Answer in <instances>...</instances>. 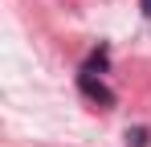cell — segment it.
<instances>
[{
    "label": "cell",
    "mask_w": 151,
    "mask_h": 147,
    "mask_svg": "<svg viewBox=\"0 0 151 147\" xmlns=\"http://www.w3.org/2000/svg\"><path fill=\"white\" fill-rule=\"evenodd\" d=\"M78 90H82V94L90 98V102H98L102 110H110V106H114V90H110V86H106V82H102V78H94V74H78Z\"/></svg>",
    "instance_id": "1"
},
{
    "label": "cell",
    "mask_w": 151,
    "mask_h": 147,
    "mask_svg": "<svg viewBox=\"0 0 151 147\" xmlns=\"http://www.w3.org/2000/svg\"><path fill=\"white\" fill-rule=\"evenodd\" d=\"M106 66H110V53H106V45H98L90 57H86V66H82V70H86V74H94V70L106 74Z\"/></svg>",
    "instance_id": "2"
},
{
    "label": "cell",
    "mask_w": 151,
    "mask_h": 147,
    "mask_svg": "<svg viewBox=\"0 0 151 147\" xmlns=\"http://www.w3.org/2000/svg\"><path fill=\"white\" fill-rule=\"evenodd\" d=\"M147 143H151L147 127H127V147H147Z\"/></svg>",
    "instance_id": "3"
},
{
    "label": "cell",
    "mask_w": 151,
    "mask_h": 147,
    "mask_svg": "<svg viewBox=\"0 0 151 147\" xmlns=\"http://www.w3.org/2000/svg\"><path fill=\"white\" fill-rule=\"evenodd\" d=\"M139 8H143V17L151 21V0H139Z\"/></svg>",
    "instance_id": "4"
}]
</instances>
